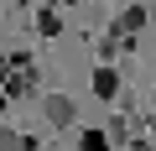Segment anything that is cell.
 Returning a JSON list of instances; mask_svg holds the SVG:
<instances>
[{"label":"cell","instance_id":"cell-1","mask_svg":"<svg viewBox=\"0 0 156 151\" xmlns=\"http://www.w3.org/2000/svg\"><path fill=\"white\" fill-rule=\"evenodd\" d=\"M42 115H47V125H57V130H62V125H73V120H78V104H73L68 94H47V99H42Z\"/></svg>","mask_w":156,"mask_h":151},{"label":"cell","instance_id":"cell-2","mask_svg":"<svg viewBox=\"0 0 156 151\" xmlns=\"http://www.w3.org/2000/svg\"><path fill=\"white\" fill-rule=\"evenodd\" d=\"M94 94H99V99H115V94H120V73H115V68H94Z\"/></svg>","mask_w":156,"mask_h":151},{"label":"cell","instance_id":"cell-3","mask_svg":"<svg viewBox=\"0 0 156 151\" xmlns=\"http://www.w3.org/2000/svg\"><path fill=\"white\" fill-rule=\"evenodd\" d=\"M5 89H11V99L31 94V89H37V73H16V68H11V78H5Z\"/></svg>","mask_w":156,"mask_h":151},{"label":"cell","instance_id":"cell-4","mask_svg":"<svg viewBox=\"0 0 156 151\" xmlns=\"http://www.w3.org/2000/svg\"><path fill=\"white\" fill-rule=\"evenodd\" d=\"M140 26H146V11H140V5H130V11L115 21V31H120V37H130V31H140Z\"/></svg>","mask_w":156,"mask_h":151},{"label":"cell","instance_id":"cell-5","mask_svg":"<svg viewBox=\"0 0 156 151\" xmlns=\"http://www.w3.org/2000/svg\"><path fill=\"white\" fill-rule=\"evenodd\" d=\"M0 151H31V135H21V130H0Z\"/></svg>","mask_w":156,"mask_h":151},{"label":"cell","instance_id":"cell-6","mask_svg":"<svg viewBox=\"0 0 156 151\" xmlns=\"http://www.w3.org/2000/svg\"><path fill=\"white\" fill-rule=\"evenodd\" d=\"M78 151H109V135H99V130H89L83 141H78Z\"/></svg>","mask_w":156,"mask_h":151},{"label":"cell","instance_id":"cell-7","mask_svg":"<svg viewBox=\"0 0 156 151\" xmlns=\"http://www.w3.org/2000/svg\"><path fill=\"white\" fill-rule=\"evenodd\" d=\"M5 78H11V57L0 52V84H5Z\"/></svg>","mask_w":156,"mask_h":151}]
</instances>
